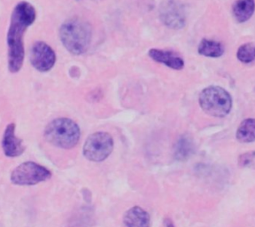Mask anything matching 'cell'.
I'll return each instance as SVG.
<instances>
[{"label": "cell", "mask_w": 255, "mask_h": 227, "mask_svg": "<svg viewBox=\"0 0 255 227\" xmlns=\"http://www.w3.org/2000/svg\"><path fill=\"white\" fill-rule=\"evenodd\" d=\"M114 150V140L108 132H98L91 134L85 141L83 148L86 159L100 163L108 158Z\"/></svg>", "instance_id": "5b68a950"}, {"label": "cell", "mask_w": 255, "mask_h": 227, "mask_svg": "<svg viewBox=\"0 0 255 227\" xmlns=\"http://www.w3.org/2000/svg\"><path fill=\"white\" fill-rule=\"evenodd\" d=\"M2 148L7 157H18L23 154L25 146L22 140L15 135V124H8L2 139Z\"/></svg>", "instance_id": "9c48e42d"}, {"label": "cell", "mask_w": 255, "mask_h": 227, "mask_svg": "<svg viewBox=\"0 0 255 227\" xmlns=\"http://www.w3.org/2000/svg\"><path fill=\"white\" fill-rule=\"evenodd\" d=\"M60 37L68 52L75 55L83 54L91 45L92 26L81 18H71L61 25Z\"/></svg>", "instance_id": "7a4b0ae2"}, {"label": "cell", "mask_w": 255, "mask_h": 227, "mask_svg": "<svg viewBox=\"0 0 255 227\" xmlns=\"http://www.w3.org/2000/svg\"><path fill=\"white\" fill-rule=\"evenodd\" d=\"M30 62L38 71H50L56 62L55 52L46 43L38 41L32 45Z\"/></svg>", "instance_id": "ba28073f"}, {"label": "cell", "mask_w": 255, "mask_h": 227, "mask_svg": "<svg viewBox=\"0 0 255 227\" xmlns=\"http://www.w3.org/2000/svg\"><path fill=\"white\" fill-rule=\"evenodd\" d=\"M255 11V0H237L232 6L233 16L239 23L250 20Z\"/></svg>", "instance_id": "7c38bea8"}, {"label": "cell", "mask_w": 255, "mask_h": 227, "mask_svg": "<svg viewBox=\"0 0 255 227\" xmlns=\"http://www.w3.org/2000/svg\"><path fill=\"white\" fill-rule=\"evenodd\" d=\"M44 138L57 148L71 149L79 142L81 131L73 120L60 117L48 124L44 130Z\"/></svg>", "instance_id": "3957f363"}, {"label": "cell", "mask_w": 255, "mask_h": 227, "mask_svg": "<svg viewBox=\"0 0 255 227\" xmlns=\"http://www.w3.org/2000/svg\"><path fill=\"white\" fill-rule=\"evenodd\" d=\"M35 7L28 2L22 1L12 10L8 28L6 42L8 46V68L11 73H17L23 65L25 50L23 36L27 28L36 20Z\"/></svg>", "instance_id": "6da1fadb"}, {"label": "cell", "mask_w": 255, "mask_h": 227, "mask_svg": "<svg viewBox=\"0 0 255 227\" xmlns=\"http://www.w3.org/2000/svg\"><path fill=\"white\" fill-rule=\"evenodd\" d=\"M237 58L242 63H252L255 60V44L246 43L239 48L237 52Z\"/></svg>", "instance_id": "2e32d148"}, {"label": "cell", "mask_w": 255, "mask_h": 227, "mask_svg": "<svg viewBox=\"0 0 255 227\" xmlns=\"http://www.w3.org/2000/svg\"><path fill=\"white\" fill-rule=\"evenodd\" d=\"M125 227H151V219L148 212L139 206H134L124 214Z\"/></svg>", "instance_id": "8fae6325"}, {"label": "cell", "mask_w": 255, "mask_h": 227, "mask_svg": "<svg viewBox=\"0 0 255 227\" xmlns=\"http://www.w3.org/2000/svg\"><path fill=\"white\" fill-rule=\"evenodd\" d=\"M159 18L168 28L181 29L185 26L186 16L182 4L176 0H165L159 6Z\"/></svg>", "instance_id": "52a82bcc"}, {"label": "cell", "mask_w": 255, "mask_h": 227, "mask_svg": "<svg viewBox=\"0 0 255 227\" xmlns=\"http://www.w3.org/2000/svg\"><path fill=\"white\" fill-rule=\"evenodd\" d=\"M199 102L202 110L213 117L223 118L229 115L232 108L231 94L220 86L205 88L199 94Z\"/></svg>", "instance_id": "277c9868"}, {"label": "cell", "mask_w": 255, "mask_h": 227, "mask_svg": "<svg viewBox=\"0 0 255 227\" xmlns=\"http://www.w3.org/2000/svg\"><path fill=\"white\" fill-rule=\"evenodd\" d=\"M237 140L241 143H252L255 141V119L248 118L239 124L237 130Z\"/></svg>", "instance_id": "5bb4252c"}, {"label": "cell", "mask_w": 255, "mask_h": 227, "mask_svg": "<svg viewBox=\"0 0 255 227\" xmlns=\"http://www.w3.org/2000/svg\"><path fill=\"white\" fill-rule=\"evenodd\" d=\"M193 142L190 137L183 135L177 140L175 145V158L179 161L187 159L193 152Z\"/></svg>", "instance_id": "9a60e30c"}, {"label": "cell", "mask_w": 255, "mask_h": 227, "mask_svg": "<svg viewBox=\"0 0 255 227\" xmlns=\"http://www.w3.org/2000/svg\"><path fill=\"white\" fill-rule=\"evenodd\" d=\"M52 172L34 162L20 164L12 171L11 181L18 186H34L49 180Z\"/></svg>", "instance_id": "8992f818"}, {"label": "cell", "mask_w": 255, "mask_h": 227, "mask_svg": "<svg viewBox=\"0 0 255 227\" xmlns=\"http://www.w3.org/2000/svg\"><path fill=\"white\" fill-rule=\"evenodd\" d=\"M198 52L200 55L209 58H219L224 53V46L218 41L204 38L199 43Z\"/></svg>", "instance_id": "4fadbf2b"}, {"label": "cell", "mask_w": 255, "mask_h": 227, "mask_svg": "<svg viewBox=\"0 0 255 227\" xmlns=\"http://www.w3.org/2000/svg\"><path fill=\"white\" fill-rule=\"evenodd\" d=\"M167 227H173V226H172L171 224H169V225L167 226Z\"/></svg>", "instance_id": "e0dca14e"}, {"label": "cell", "mask_w": 255, "mask_h": 227, "mask_svg": "<svg viewBox=\"0 0 255 227\" xmlns=\"http://www.w3.org/2000/svg\"><path fill=\"white\" fill-rule=\"evenodd\" d=\"M148 55L151 60L156 62L164 64L168 68H173L175 70H181L184 67V60L181 56L171 51H166L161 49L152 48L149 52Z\"/></svg>", "instance_id": "30bf717a"}]
</instances>
